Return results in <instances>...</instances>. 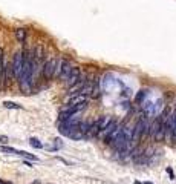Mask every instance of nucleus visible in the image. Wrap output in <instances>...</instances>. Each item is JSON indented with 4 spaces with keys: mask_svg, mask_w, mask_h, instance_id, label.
I'll list each match as a JSON object with an SVG mask.
<instances>
[{
    "mask_svg": "<svg viewBox=\"0 0 176 184\" xmlns=\"http://www.w3.org/2000/svg\"><path fill=\"white\" fill-rule=\"evenodd\" d=\"M29 144L32 147H35V149H41V147H43V144L40 143L38 138H31V140H29Z\"/></svg>",
    "mask_w": 176,
    "mask_h": 184,
    "instance_id": "obj_9",
    "label": "nucleus"
},
{
    "mask_svg": "<svg viewBox=\"0 0 176 184\" xmlns=\"http://www.w3.org/2000/svg\"><path fill=\"white\" fill-rule=\"evenodd\" d=\"M11 69H12V75L14 78L18 80L20 75L23 72V54L21 52H16L12 57V61H11Z\"/></svg>",
    "mask_w": 176,
    "mask_h": 184,
    "instance_id": "obj_1",
    "label": "nucleus"
},
{
    "mask_svg": "<svg viewBox=\"0 0 176 184\" xmlns=\"http://www.w3.org/2000/svg\"><path fill=\"white\" fill-rule=\"evenodd\" d=\"M18 155H21V157H25V158H29V160H32V161H38V158L32 155V153H28V152H25V150H18Z\"/></svg>",
    "mask_w": 176,
    "mask_h": 184,
    "instance_id": "obj_8",
    "label": "nucleus"
},
{
    "mask_svg": "<svg viewBox=\"0 0 176 184\" xmlns=\"http://www.w3.org/2000/svg\"><path fill=\"white\" fill-rule=\"evenodd\" d=\"M72 65H70L68 60H60V66H58V75L57 77H60L63 81H66V78L69 77L70 71H72Z\"/></svg>",
    "mask_w": 176,
    "mask_h": 184,
    "instance_id": "obj_3",
    "label": "nucleus"
},
{
    "mask_svg": "<svg viewBox=\"0 0 176 184\" xmlns=\"http://www.w3.org/2000/svg\"><path fill=\"white\" fill-rule=\"evenodd\" d=\"M78 80H80V69H78V68H72L69 77L66 78V83H68L69 86H74V85L78 83Z\"/></svg>",
    "mask_w": 176,
    "mask_h": 184,
    "instance_id": "obj_4",
    "label": "nucleus"
},
{
    "mask_svg": "<svg viewBox=\"0 0 176 184\" xmlns=\"http://www.w3.org/2000/svg\"><path fill=\"white\" fill-rule=\"evenodd\" d=\"M133 184H142V183H140V181H135V183H133Z\"/></svg>",
    "mask_w": 176,
    "mask_h": 184,
    "instance_id": "obj_12",
    "label": "nucleus"
},
{
    "mask_svg": "<svg viewBox=\"0 0 176 184\" xmlns=\"http://www.w3.org/2000/svg\"><path fill=\"white\" fill-rule=\"evenodd\" d=\"M142 184H153V183H149V181H145V183H142Z\"/></svg>",
    "mask_w": 176,
    "mask_h": 184,
    "instance_id": "obj_13",
    "label": "nucleus"
},
{
    "mask_svg": "<svg viewBox=\"0 0 176 184\" xmlns=\"http://www.w3.org/2000/svg\"><path fill=\"white\" fill-rule=\"evenodd\" d=\"M58 58H51V60H48L45 65H43V77L46 78V80H51L52 77H55V69H57V65H58Z\"/></svg>",
    "mask_w": 176,
    "mask_h": 184,
    "instance_id": "obj_2",
    "label": "nucleus"
},
{
    "mask_svg": "<svg viewBox=\"0 0 176 184\" xmlns=\"http://www.w3.org/2000/svg\"><path fill=\"white\" fill-rule=\"evenodd\" d=\"M145 95H147V91H140L136 94V97H135V101H136V103H141V101L145 98Z\"/></svg>",
    "mask_w": 176,
    "mask_h": 184,
    "instance_id": "obj_10",
    "label": "nucleus"
},
{
    "mask_svg": "<svg viewBox=\"0 0 176 184\" xmlns=\"http://www.w3.org/2000/svg\"><path fill=\"white\" fill-rule=\"evenodd\" d=\"M3 108H6V109H21V106L14 103V101H3Z\"/></svg>",
    "mask_w": 176,
    "mask_h": 184,
    "instance_id": "obj_7",
    "label": "nucleus"
},
{
    "mask_svg": "<svg viewBox=\"0 0 176 184\" xmlns=\"http://www.w3.org/2000/svg\"><path fill=\"white\" fill-rule=\"evenodd\" d=\"M0 152H5V153H14V155H18V150L14 149L11 146H0Z\"/></svg>",
    "mask_w": 176,
    "mask_h": 184,
    "instance_id": "obj_6",
    "label": "nucleus"
},
{
    "mask_svg": "<svg viewBox=\"0 0 176 184\" xmlns=\"http://www.w3.org/2000/svg\"><path fill=\"white\" fill-rule=\"evenodd\" d=\"M14 34H16V38H17L20 43H25V40H26V31L23 29V28H18L14 31Z\"/></svg>",
    "mask_w": 176,
    "mask_h": 184,
    "instance_id": "obj_5",
    "label": "nucleus"
},
{
    "mask_svg": "<svg viewBox=\"0 0 176 184\" xmlns=\"http://www.w3.org/2000/svg\"><path fill=\"white\" fill-rule=\"evenodd\" d=\"M0 141H2V143H8V137H3V135H0Z\"/></svg>",
    "mask_w": 176,
    "mask_h": 184,
    "instance_id": "obj_11",
    "label": "nucleus"
}]
</instances>
